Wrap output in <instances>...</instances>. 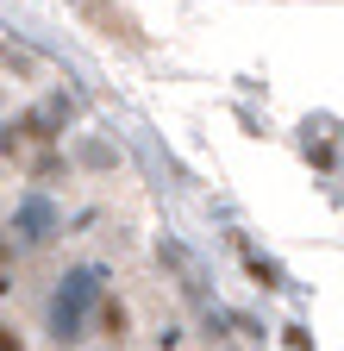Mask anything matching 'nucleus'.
Segmentation results:
<instances>
[{"label": "nucleus", "instance_id": "f257e3e1", "mask_svg": "<svg viewBox=\"0 0 344 351\" xmlns=\"http://www.w3.org/2000/svg\"><path fill=\"white\" fill-rule=\"evenodd\" d=\"M94 301H101V270H94V263H81V270L63 276V289L51 301V332H57V345L63 339H81V320H88Z\"/></svg>", "mask_w": 344, "mask_h": 351}, {"label": "nucleus", "instance_id": "f03ea898", "mask_svg": "<svg viewBox=\"0 0 344 351\" xmlns=\"http://www.w3.org/2000/svg\"><path fill=\"white\" fill-rule=\"evenodd\" d=\"M13 232H19L25 245H44V239L57 232V207H51L44 195H25V201L13 207Z\"/></svg>", "mask_w": 344, "mask_h": 351}, {"label": "nucleus", "instance_id": "7ed1b4c3", "mask_svg": "<svg viewBox=\"0 0 344 351\" xmlns=\"http://www.w3.org/2000/svg\"><path fill=\"white\" fill-rule=\"evenodd\" d=\"M101 326H107L113 339L125 332V307H119V301H101Z\"/></svg>", "mask_w": 344, "mask_h": 351}, {"label": "nucleus", "instance_id": "20e7f679", "mask_svg": "<svg viewBox=\"0 0 344 351\" xmlns=\"http://www.w3.org/2000/svg\"><path fill=\"white\" fill-rule=\"evenodd\" d=\"M0 351H25V345H19V332H13V326H0Z\"/></svg>", "mask_w": 344, "mask_h": 351}]
</instances>
